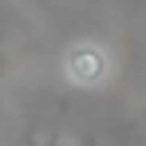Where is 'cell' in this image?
<instances>
[{
    "label": "cell",
    "mask_w": 146,
    "mask_h": 146,
    "mask_svg": "<svg viewBox=\"0 0 146 146\" xmlns=\"http://www.w3.org/2000/svg\"><path fill=\"white\" fill-rule=\"evenodd\" d=\"M63 75H67V83H75V87H99L111 75V55L99 48V44H91V40H79L63 55Z\"/></svg>",
    "instance_id": "6da1fadb"
},
{
    "label": "cell",
    "mask_w": 146,
    "mask_h": 146,
    "mask_svg": "<svg viewBox=\"0 0 146 146\" xmlns=\"http://www.w3.org/2000/svg\"><path fill=\"white\" fill-rule=\"evenodd\" d=\"M24 146H79V142H67V138H59V134H28Z\"/></svg>",
    "instance_id": "7a4b0ae2"
},
{
    "label": "cell",
    "mask_w": 146,
    "mask_h": 146,
    "mask_svg": "<svg viewBox=\"0 0 146 146\" xmlns=\"http://www.w3.org/2000/svg\"><path fill=\"white\" fill-rule=\"evenodd\" d=\"M4 75H8V48H4V36H0V83H4Z\"/></svg>",
    "instance_id": "3957f363"
},
{
    "label": "cell",
    "mask_w": 146,
    "mask_h": 146,
    "mask_svg": "<svg viewBox=\"0 0 146 146\" xmlns=\"http://www.w3.org/2000/svg\"><path fill=\"white\" fill-rule=\"evenodd\" d=\"M142 122H146V107H142Z\"/></svg>",
    "instance_id": "277c9868"
}]
</instances>
